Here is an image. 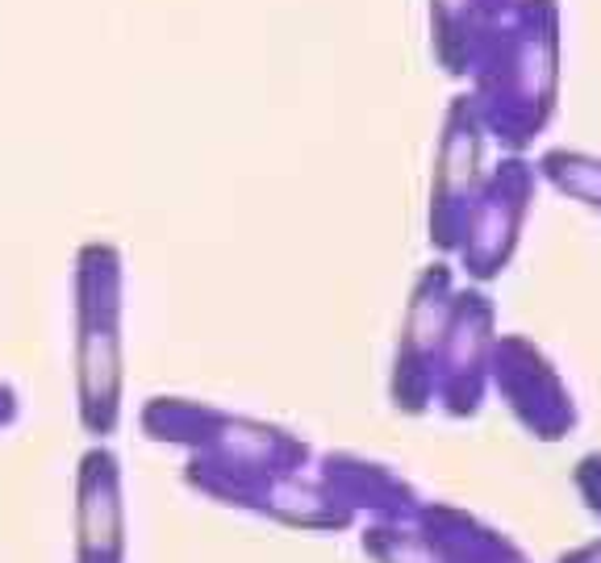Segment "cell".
Returning <instances> with one entry per match:
<instances>
[{"instance_id": "cell-1", "label": "cell", "mask_w": 601, "mask_h": 563, "mask_svg": "<svg viewBox=\"0 0 601 563\" xmlns=\"http://www.w3.org/2000/svg\"><path fill=\"white\" fill-rule=\"evenodd\" d=\"M472 105L502 155H530L563 96L560 0H514L468 75Z\"/></svg>"}, {"instance_id": "cell-2", "label": "cell", "mask_w": 601, "mask_h": 563, "mask_svg": "<svg viewBox=\"0 0 601 563\" xmlns=\"http://www.w3.org/2000/svg\"><path fill=\"white\" fill-rule=\"evenodd\" d=\"M122 259L113 246H88L75 272V393L96 438L122 422Z\"/></svg>"}, {"instance_id": "cell-3", "label": "cell", "mask_w": 601, "mask_h": 563, "mask_svg": "<svg viewBox=\"0 0 601 563\" xmlns=\"http://www.w3.org/2000/svg\"><path fill=\"white\" fill-rule=\"evenodd\" d=\"M143 434L150 443L184 447L188 455H209L225 464H255L276 471H314V447L288 426L230 413L188 396H155L143 405Z\"/></svg>"}, {"instance_id": "cell-4", "label": "cell", "mask_w": 601, "mask_h": 563, "mask_svg": "<svg viewBox=\"0 0 601 563\" xmlns=\"http://www.w3.org/2000/svg\"><path fill=\"white\" fill-rule=\"evenodd\" d=\"M184 485L222 509H239L300 534H347L356 530V513L338 506L318 485L314 471H276L255 464H225L209 455H188Z\"/></svg>"}, {"instance_id": "cell-5", "label": "cell", "mask_w": 601, "mask_h": 563, "mask_svg": "<svg viewBox=\"0 0 601 563\" xmlns=\"http://www.w3.org/2000/svg\"><path fill=\"white\" fill-rule=\"evenodd\" d=\"M539 192L544 180L535 171V155H497V163H488L485 188L455 251V267L468 284H493L514 267Z\"/></svg>"}, {"instance_id": "cell-6", "label": "cell", "mask_w": 601, "mask_h": 563, "mask_svg": "<svg viewBox=\"0 0 601 563\" xmlns=\"http://www.w3.org/2000/svg\"><path fill=\"white\" fill-rule=\"evenodd\" d=\"M488 130L472 105V93H455L447 100L439 142H434L431 205H426V234L443 259H455L464 243V230L476 209V196L488 176Z\"/></svg>"}, {"instance_id": "cell-7", "label": "cell", "mask_w": 601, "mask_h": 563, "mask_svg": "<svg viewBox=\"0 0 601 563\" xmlns=\"http://www.w3.org/2000/svg\"><path fill=\"white\" fill-rule=\"evenodd\" d=\"M488 396H497L509 417L518 422V431L530 434L535 443H563L581 426L577 393L556 368V359L518 330H502L493 342Z\"/></svg>"}, {"instance_id": "cell-8", "label": "cell", "mask_w": 601, "mask_h": 563, "mask_svg": "<svg viewBox=\"0 0 601 563\" xmlns=\"http://www.w3.org/2000/svg\"><path fill=\"white\" fill-rule=\"evenodd\" d=\"M455 267L447 259L431 263L413 276V288L397 326L393 368H389V401L405 417H422L434 410V380H439V351L447 338L451 305H455Z\"/></svg>"}, {"instance_id": "cell-9", "label": "cell", "mask_w": 601, "mask_h": 563, "mask_svg": "<svg viewBox=\"0 0 601 563\" xmlns=\"http://www.w3.org/2000/svg\"><path fill=\"white\" fill-rule=\"evenodd\" d=\"M502 334L497 326V300L485 284H460L451 305L447 338L439 351V380H434V410L451 422H472L488 401V368H493V342Z\"/></svg>"}, {"instance_id": "cell-10", "label": "cell", "mask_w": 601, "mask_h": 563, "mask_svg": "<svg viewBox=\"0 0 601 563\" xmlns=\"http://www.w3.org/2000/svg\"><path fill=\"white\" fill-rule=\"evenodd\" d=\"M75 534L72 563H130V509L117 455L84 450L75 471Z\"/></svg>"}, {"instance_id": "cell-11", "label": "cell", "mask_w": 601, "mask_h": 563, "mask_svg": "<svg viewBox=\"0 0 601 563\" xmlns=\"http://www.w3.org/2000/svg\"><path fill=\"white\" fill-rule=\"evenodd\" d=\"M318 485L335 497L338 506L356 513V522H413L422 509V492L397 468L368 459L359 450H321L314 455Z\"/></svg>"}, {"instance_id": "cell-12", "label": "cell", "mask_w": 601, "mask_h": 563, "mask_svg": "<svg viewBox=\"0 0 601 563\" xmlns=\"http://www.w3.org/2000/svg\"><path fill=\"white\" fill-rule=\"evenodd\" d=\"M413 525L447 563H530L514 534L455 501H422Z\"/></svg>"}, {"instance_id": "cell-13", "label": "cell", "mask_w": 601, "mask_h": 563, "mask_svg": "<svg viewBox=\"0 0 601 563\" xmlns=\"http://www.w3.org/2000/svg\"><path fill=\"white\" fill-rule=\"evenodd\" d=\"M509 4L514 0H431L434 63L451 79H468L493 25L506 18Z\"/></svg>"}, {"instance_id": "cell-14", "label": "cell", "mask_w": 601, "mask_h": 563, "mask_svg": "<svg viewBox=\"0 0 601 563\" xmlns=\"http://www.w3.org/2000/svg\"><path fill=\"white\" fill-rule=\"evenodd\" d=\"M535 171L544 188L601 217V155L581 147H544L535 155Z\"/></svg>"}, {"instance_id": "cell-15", "label": "cell", "mask_w": 601, "mask_h": 563, "mask_svg": "<svg viewBox=\"0 0 601 563\" xmlns=\"http://www.w3.org/2000/svg\"><path fill=\"white\" fill-rule=\"evenodd\" d=\"M359 551L368 563H447L413 522H363Z\"/></svg>"}, {"instance_id": "cell-16", "label": "cell", "mask_w": 601, "mask_h": 563, "mask_svg": "<svg viewBox=\"0 0 601 563\" xmlns=\"http://www.w3.org/2000/svg\"><path fill=\"white\" fill-rule=\"evenodd\" d=\"M572 492L584 506V513L601 525V450H584L572 464Z\"/></svg>"}, {"instance_id": "cell-17", "label": "cell", "mask_w": 601, "mask_h": 563, "mask_svg": "<svg viewBox=\"0 0 601 563\" xmlns=\"http://www.w3.org/2000/svg\"><path fill=\"white\" fill-rule=\"evenodd\" d=\"M551 563H601V534L589 539V543H577V546H568V551H560Z\"/></svg>"}, {"instance_id": "cell-18", "label": "cell", "mask_w": 601, "mask_h": 563, "mask_svg": "<svg viewBox=\"0 0 601 563\" xmlns=\"http://www.w3.org/2000/svg\"><path fill=\"white\" fill-rule=\"evenodd\" d=\"M13 410H18V405H13V393H9V389H0V426H9V422H13Z\"/></svg>"}]
</instances>
